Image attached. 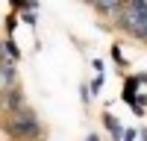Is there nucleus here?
<instances>
[{"label":"nucleus","mask_w":147,"mask_h":141,"mask_svg":"<svg viewBox=\"0 0 147 141\" xmlns=\"http://www.w3.org/2000/svg\"><path fill=\"white\" fill-rule=\"evenodd\" d=\"M0 129H3V135H9V138H41L47 132L44 124H41V117L35 115V109L30 103L21 106V109L12 112V115H3Z\"/></svg>","instance_id":"1"},{"label":"nucleus","mask_w":147,"mask_h":141,"mask_svg":"<svg viewBox=\"0 0 147 141\" xmlns=\"http://www.w3.org/2000/svg\"><path fill=\"white\" fill-rule=\"evenodd\" d=\"M21 106H27V94H24L21 82L18 85H9V88H0V115H12Z\"/></svg>","instance_id":"2"},{"label":"nucleus","mask_w":147,"mask_h":141,"mask_svg":"<svg viewBox=\"0 0 147 141\" xmlns=\"http://www.w3.org/2000/svg\"><path fill=\"white\" fill-rule=\"evenodd\" d=\"M21 82V74H18V62L15 59L3 56L0 62V88H9V85H18Z\"/></svg>","instance_id":"3"},{"label":"nucleus","mask_w":147,"mask_h":141,"mask_svg":"<svg viewBox=\"0 0 147 141\" xmlns=\"http://www.w3.org/2000/svg\"><path fill=\"white\" fill-rule=\"evenodd\" d=\"M141 85H144V82H141V74H127V77H124V88H121V100L129 103V100L141 91Z\"/></svg>","instance_id":"4"},{"label":"nucleus","mask_w":147,"mask_h":141,"mask_svg":"<svg viewBox=\"0 0 147 141\" xmlns=\"http://www.w3.org/2000/svg\"><path fill=\"white\" fill-rule=\"evenodd\" d=\"M100 121H103L106 132L112 135L115 141H121V138H124V126H121V121H118V117H115L112 112H103V115H100Z\"/></svg>","instance_id":"5"},{"label":"nucleus","mask_w":147,"mask_h":141,"mask_svg":"<svg viewBox=\"0 0 147 141\" xmlns=\"http://www.w3.org/2000/svg\"><path fill=\"white\" fill-rule=\"evenodd\" d=\"M109 56H112V62H115L118 68L129 70V62H127V56H124V47H121V44H112V47H109Z\"/></svg>","instance_id":"6"},{"label":"nucleus","mask_w":147,"mask_h":141,"mask_svg":"<svg viewBox=\"0 0 147 141\" xmlns=\"http://www.w3.org/2000/svg\"><path fill=\"white\" fill-rule=\"evenodd\" d=\"M3 50H6L9 59L21 62V47H18V41H15V35H6V38H3Z\"/></svg>","instance_id":"7"},{"label":"nucleus","mask_w":147,"mask_h":141,"mask_svg":"<svg viewBox=\"0 0 147 141\" xmlns=\"http://www.w3.org/2000/svg\"><path fill=\"white\" fill-rule=\"evenodd\" d=\"M18 23H21V15L12 9L9 15H6V35H15V27H18Z\"/></svg>","instance_id":"8"},{"label":"nucleus","mask_w":147,"mask_h":141,"mask_svg":"<svg viewBox=\"0 0 147 141\" xmlns=\"http://www.w3.org/2000/svg\"><path fill=\"white\" fill-rule=\"evenodd\" d=\"M127 6L136 12V15H141V18L147 21V0H127Z\"/></svg>","instance_id":"9"},{"label":"nucleus","mask_w":147,"mask_h":141,"mask_svg":"<svg viewBox=\"0 0 147 141\" xmlns=\"http://www.w3.org/2000/svg\"><path fill=\"white\" fill-rule=\"evenodd\" d=\"M9 6L21 12V9H38V0H9Z\"/></svg>","instance_id":"10"},{"label":"nucleus","mask_w":147,"mask_h":141,"mask_svg":"<svg viewBox=\"0 0 147 141\" xmlns=\"http://www.w3.org/2000/svg\"><path fill=\"white\" fill-rule=\"evenodd\" d=\"M103 82H106V70H103V74H97L91 82H88V88H91V94H94V97H97V94H100L103 91Z\"/></svg>","instance_id":"11"},{"label":"nucleus","mask_w":147,"mask_h":141,"mask_svg":"<svg viewBox=\"0 0 147 141\" xmlns=\"http://www.w3.org/2000/svg\"><path fill=\"white\" fill-rule=\"evenodd\" d=\"M80 100H82V106H91L94 94H91V88H88V82H82V85H80Z\"/></svg>","instance_id":"12"},{"label":"nucleus","mask_w":147,"mask_h":141,"mask_svg":"<svg viewBox=\"0 0 147 141\" xmlns=\"http://www.w3.org/2000/svg\"><path fill=\"white\" fill-rule=\"evenodd\" d=\"M18 15H21L24 23H30V27H35V21H38V18H35V9H21Z\"/></svg>","instance_id":"13"},{"label":"nucleus","mask_w":147,"mask_h":141,"mask_svg":"<svg viewBox=\"0 0 147 141\" xmlns=\"http://www.w3.org/2000/svg\"><path fill=\"white\" fill-rule=\"evenodd\" d=\"M124 138H127V141L138 138V129H136V126H124Z\"/></svg>","instance_id":"14"},{"label":"nucleus","mask_w":147,"mask_h":141,"mask_svg":"<svg viewBox=\"0 0 147 141\" xmlns=\"http://www.w3.org/2000/svg\"><path fill=\"white\" fill-rule=\"evenodd\" d=\"M91 68L97 70V74H103V62H100V59H94V62H91Z\"/></svg>","instance_id":"15"},{"label":"nucleus","mask_w":147,"mask_h":141,"mask_svg":"<svg viewBox=\"0 0 147 141\" xmlns=\"http://www.w3.org/2000/svg\"><path fill=\"white\" fill-rule=\"evenodd\" d=\"M138 138H144V141H147V126H138Z\"/></svg>","instance_id":"16"}]
</instances>
